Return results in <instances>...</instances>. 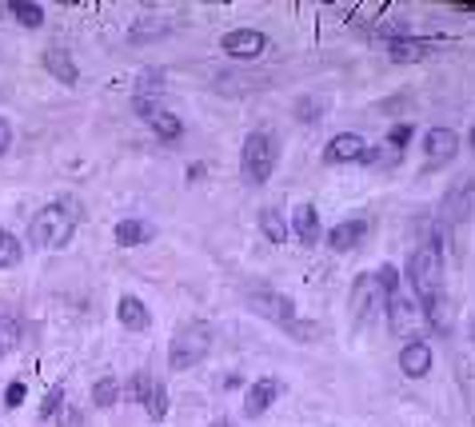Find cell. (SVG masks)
Returning a JSON list of instances; mask_svg holds the SVG:
<instances>
[{
    "label": "cell",
    "instance_id": "obj_12",
    "mask_svg": "<svg viewBox=\"0 0 475 427\" xmlns=\"http://www.w3.org/2000/svg\"><path fill=\"white\" fill-rule=\"evenodd\" d=\"M399 372L407 375V380H423V375L431 372V348L423 340H412L404 351H399Z\"/></svg>",
    "mask_w": 475,
    "mask_h": 427
},
{
    "label": "cell",
    "instance_id": "obj_21",
    "mask_svg": "<svg viewBox=\"0 0 475 427\" xmlns=\"http://www.w3.org/2000/svg\"><path fill=\"white\" fill-rule=\"evenodd\" d=\"M288 224L296 228V236L304 244H316L319 240V212L312 208V204H296V212H292Z\"/></svg>",
    "mask_w": 475,
    "mask_h": 427
},
{
    "label": "cell",
    "instance_id": "obj_9",
    "mask_svg": "<svg viewBox=\"0 0 475 427\" xmlns=\"http://www.w3.org/2000/svg\"><path fill=\"white\" fill-rule=\"evenodd\" d=\"M280 391H284V383L276 380V375H264V380H256V383L248 388V396H244V415L260 420V415H264L268 407L280 399Z\"/></svg>",
    "mask_w": 475,
    "mask_h": 427
},
{
    "label": "cell",
    "instance_id": "obj_13",
    "mask_svg": "<svg viewBox=\"0 0 475 427\" xmlns=\"http://www.w3.org/2000/svg\"><path fill=\"white\" fill-rule=\"evenodd\" d=\"M367 236V220H340V224L327 232V248L332 252H351V248H359V240Z\"/></svg>",
    "mask_w": 475,
    "mask_h": 427
},
{
    "label": "cell",
    "instance_id": "obj_25",
    "mask_svg": "<svg viewBox=\"0 0 475 427\" xmlns=\"http://www.w3.org/2000/svg\"><path fill=\"white\" fill-rule=\"evenodd\" d=\"M152 388H157V375H152V372H136L133 380H128V399H136V404H149Z\"/></svg>",
    "mask_w": 475,
    "mask_h": 427
},
{
    "label": "cell",
    "instance_id": "obj_22",
    "mask_svg": "<svg viewBox=\"0 0 475 427\" xmlns=\"http://www.w3.org/2000/svg\"><path fill=\"white\" fill-rule=\"evenodd\" d=\"M260 228H264V236L272 244H284L292 236V228H288V220H284L280 208H264V212H260Z\"/></svg>",
    "mask_w": 475,
    "mask_h": 427
},
{
    "label": "cell",
    "instance_id": "obj_17",
    "mask_svg": "<svg viewBox=\"0 0 475 427\" xmlns=\"http://www.w3.org/2000/svg\"><path fill=\"white\" fill-rule=\"evenodd\" d=\"M40 64H44V72H48V77H56L60 85H76V80H80V68L72 64V56L64 52V48H48Z\"/></svg>",
    "mask_w": 475,
    "mask_h": 427
},
{
    "label": "cell",
    "instance_id": "obj_26",
    "mask_svg": "<svg viewBox=\"0 0 475 427\" xmlns=\"http://www.w3.org/2000/svg\"><path fill=\"white\" fill-rule=\"evenodd\" d=\"M8 12H12L16 20L24 24V28H40V24H44V12H40L36 4H24V0H16V4H8Z\"/></svg>",
    "mask_w": 475,
    "mask_h": 427
},
{
    "label": "cell",
    "instance_id": "obj_31",
    "mask_svg": "<svg viewBox=\"0 0 475 427\" xmlns=\"http://www.w3.org/2000/svg\"><path fill=\"white\" fill-rule=\"evenodd\" d=\"M8 144H12V128H8V120L0 117V156L8 152Z\"/></svg>",
    "mask_w": 475,
    "mask_h": 427
},
{
    "label": "cell",
    "instance_id": "obj_19",
    "mask_svg": "<svg viewBox=\"0 0 475 427\" xmlns=\"http://www.w3.org/2000/svg\"><path fill=\"white\" fill-rule=\"evenodd\" d=\"M428 40H415V36H396V40H388V56L396 64H415V60H423L428 56Z\"/></svg>",
    "mask_w": 475,
    "mask_h": 427
},
{
    "label": "cell",
    "instance_id": "obj_15",
    "mask_svg": "<svg viewBox=\"0 0 475 427\" xmlns=\"http://www.w3.org/2000/svg\"><path fill=\"white\" fill-rule=\"evenodd\" d=\"M423 319H428V327H436V332H452L455 327V303L447 300L444 292H436L431 300H423Z\"/></svg>",
    "mask_w": 475,
    "mask_h": 427
},
{
    "label": "cell",
    "instance_id": "obj_6",
    "mask_svg": "<svg viewBox=\"0 0 475 427\" xmlns=\"http://www.w3.org/2000/svg\"><path fill=\"white\" fill-rule=\"evenodd\" d=\"M383 308H388V324H391V332L404 335L407 343H412L415 335H420L423 327H428V319H423V303L415 300L412 292H404V287H399L396 295H388V300H383Z\"/></svg>",
    "mask_w": 475,
    "mask_h": 427
},
{
    "label": "cell",
    "instance_id": "obj_10",
    "mask_svg": "<svg viewBox=\"0 0 475 427\" xmlns=\"http://www.w3.org/2000/svg\"><path fill=\"white\" fill-rule=\"evenodd\" d=\"M423 152H428L431 164H447L460 156V136H455L452 128H431V133L423 136Z\"/></svg>",
    "mask_w": 475,
    "mask_h": 427
},
{
    "label": "cell",
    "instance_id": "obj_5",
    "mask_svg": "<svg viewBox=\"0 0 475 427\" xmlns=\"http://www.w3.org/2000/svg\"><path fill=\"white\" fill-rule=\"evenodd\" d=\"M248 308L256 311V316H264L268 324L284 327V332H296V327H300L296 303H292L284 292H276V287H252V292H248Z\"/></svg>",
    "mask_w": 475,
    "mask_h": 427
},
{
    "label": "cell",
    "instance_id": "obj_2",
    "mask_svg": "<svg viewBox=\"0 0 475 427\" xmlns=\"http://www.w3.org/2000/svg\"><path fill=\"white\" fill-rule=\"evenodd\" d=\"M407 280H412V295L420 303L431 300L436 292H444V287H439V280H444V256H439L436 236H428V240L412 252V260H407Z\"/></svg>",
    "mask_w": 475,
    "mask_h": 427
},
{
    "label": "cell",
    "instance_id": "obj_28",
    "mask_svg": "<svg viewBox=\"0 0 475 427\" xmlns=\"http://www.w3.org/2000/svg\"><path fill=\"white\" fill-rule=\"evenodd\" d=\"M375 284H380L383 300H388V295H396V292H399V272H396V268H391V264L375 268Z\"/></svg>",
    "mask_w": 475,
    "mask_h": 427
},
{
    "label": "cell",
    "instance_id": "obj_11",
    "mask_svg": "<svg viewBox=\"0 0 475 427\" xmlns=\"http://www.w3.org/2000/svg\"><path fill=\"white\" fill-rule=\"evenodd\" d=\"M380 300H383V292H380V284H375V272H364L356 284H351V316L356 319L372 316V308Z\"/></svg>",
    "mask_w": 475,
    "mask_h": 427
},
{
    "label": "cell",
    "instance_id": "obj_3",
    "mask_svg": "<svg viewBox=\"0 0 475 427\" xmlns=\"http://www.w3.org/2000/svg\"><path fill=\"white\" fill-rule=\"evenodd\" d=\"M212 351V327L200 324V319H192L188 327H180L176 340H172L168 348V367L172 372H188V367H196L204 356Z\"/></svg>",
    "mask_w": 475,
    "mask_h": 427
},
{
    "label": "cell",
    "instance_id": "obj_4",
    "mask_svg": "<svg viewBox=\"0 0 475 427\" xmlns=\"http://www.w3.org/2000/svg\"><path fill=\"white\" fill-rule=\"evenodd\" d=\"M240 168H244V180L256 188H264L276 172V141L268 133H252L244 141V152H240Z\"/></svg>",
    "mask_w": 475,
    "mask_h": 427
},
{
    "label": "cell",
    "instance_id": "obj_18",
    "mask_svg": "<svg viewBox=\"0 0 475 427\" xmlns=\"http://www.w3.org/2000/svg\"><path fill=\"white\" fill-rule=\"evenodd\" d=\"M141 120H144V125H149L157 136H164V141H176V136L184 133V120H180L176 112H164L160 104H157V109H149V112H141Z\"/></svg>",
    "mask_w": 475,
    "mask_h": 427
},
{
    "label": "cell",
    "instance_id": "obj_27",
    "mask_svg": "<svg viewBox=\"0 0 475 427\" xmlns=\"http://www.w3.org/2000/svg\"><path fill=\"white\" fill-rule=\"evenodd\" d=\"M144 407H149V415H152V420H164V415H168V388H164V383L157 380V388H152V396H149V404H144Z\"/></svg>",
    "mask_w": 475,
    "mask_h": 427
},
{
    "label": "cell",
    "instance_id": "obj_32",
    "mask_svg": "<svg viewBox=\"0 0 475 427\" xmlns=\"http://www.w3.org/2000/svg\"><path fill=\"white\" fill-rule=\"evenodd\" d=\"M208 427H228V423H224V420H216V423H208Z\"/></svg>",
    "mask_w": 475,
    "mask_h": 427
},
{
    "label": "cell",
    "instance_id": "obj_16",
    "mask_svg": "<svg viewBox=\"0 0 475 427\" xmlns=\"http://www.w3.org/2000/svg\"><path fill=\"white\" fill-rule=\"evenodd\" d=\"M407 141H412V125H399L396 133L380 144V152H367V164H399V160H404Z\"/></svg>",
    "mask_w": 475,
    "mask_h": 427
},
{
    "label": "cell",
    "instance_id": "obj_1",
    "mask_svg": "<svg viewBox=\"0 0 475 427\" xmlns=\"http://www.w3.org/2000/svg\"><path fill=\"white\" fill-rule=\"evenodd\" d=\"M76 228H80V204L76 200H52V204H44V208L32 216L28 240L36 244V248H44V252H60V248H68L72 244Z\"/></svg>",
    "mask_w": 475,
    "mask_h": 427
},
{
    "label": "cell",
    "instance_id": "obj_8",
    "mask_svg": "<svg viewBox=\"0 0 475 427\" xmlns=\"http://www.w3.org/2000/svg\"><path fill=\"white\" fill-rule=\"evenodd\" d=\"M220 44H224V52L236 56V60H256V56L264 52L268 36L260 28H236V32H224Z\"/></svg>",
    "mask_w": 475,
    "mask_h": 427
},
{
    "label": "cell",
    "instance_id": "obj_14",
    "mask_svg": "<svg viewBox=\"0 0 475 427\" xmlns=\"http://www.w3.org/2000/svg\"><path fill=\"white\" fill-rule=\"evenodd\" d=\"M117 319L128 327V332H149L152 327V311L144 300H136V295H120L117 303Z\"/></svg>",
    "mask_w": 475,
    "mask_h": 427
},
{
    "label": "cell",
    "instance_id": "obj_7",
    "mask_svg": "<svg viewBox=\"0 0 475 427\" xmlns=\"http://www.w3.org/2000/svg\"><path fill=\"white\" fill-rule=\"evenodd\" d=\"M327 164H367V144L359 133H335L324 148Z\"/></svg>",
    "mask_w": 475,
    "mask_h": 427
},
{
    "label": "cell",
    "instance_id": "obj_30",
    "mask_svg": "<svg viewBox=\"0 0 475 427\" xmlns=\"http://www.w3.org/2000/svg\"><path fill=\"white\" fill-rule=\"evenodd\" d=\"M24 396H28V388H24L20 380H12V383H8V391H4V407H20Z\"/></svg>",
    "mask_w": 475,
    "mask_h": 427
},
{
    "label": "cell",
    "instance_id": "obj_20",
    "mask_svg": "<svg viewBox=\"0 0 475 427\" xmlns=\"http://www.w3.org/2000/svg\"><path fill=\"white\" fill-rule=\"evenodd\" d=\"M157 236V228L149 220H120L117 224V244L120 248H136V244H149Z\"/></svg>",
    "mask_w": 475,
    "mask_h": 427
},
{
    "label": "cell",
    "instance_id": "obj_23",
    "mask_svg": "<svg viewBox=\"0 0 475 427\" xmlns=\"http://www.w3.org/2000/svg\"><path fill=\"white\" fill-rule=\"evenodd\" d=\"M120 399V380L117 375H101V380L93 383V404L96 407H112Z\"/></svg>",
    "mask_w": 475,
    "mask_h": 427
},
{
    "label": "cell",
    "instance_id": "obj_29",
    "mask_svg": "<svg viewBox=\"0 0 475 427\" xmlns=\"http://www.w3.org/2000/svg\"><path fill=\"white\" fill-rule=\"evenodd\" d=\"M60 399H64V388H52V391H48L44 404H40V420H52L56 407H60Z\"/></svg>",
    "mask_w": 475,
    "mask_h": 427
},
{
    "label": "cell",
    "instance_id": "obj_24",
    "mask_svg": "<svg viewBox=\"0 0 475 427\" xmlns=\"http://www.w3.org/2000/svg\"><path fill=\"white\" fill-rule=\"evenodd\" d=\"M24 260V248H20V240H16L8 228H0V268H16Z\"/></svg>",
    "mask_w": 475,
    "mask_h": 427
}]
</instances>
